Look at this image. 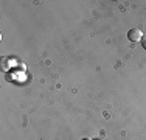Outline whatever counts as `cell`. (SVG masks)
Listing matches in <instances>:
<instances>
[{"mask_svg": "<svg viewBox=\"0 0 146 140\" xmlns=\"http://www.w3.org/2000/svg\"><path fill=\"white\" fill-rule=\"evenodd\" d=\"M141 47L146 50V36H143V39H141Z\"/></svg>", "mask_w": 146, "mask_h": 140, "instance_id": "7a4b0ae2", "label": "cell"}, {"mask_svg": "<svg viewBox=\"0 0 146 140\" xmlns=\"http://www.w3.org/2000/svg\"><path fill=\"white\" fill-rule=\"evenodd\" d=\"M127 39L131 42H141L143 33H141L140 28H132V30H129V33H127Z\"/></svg>", "mask_w": 146, "mask_h": 140, "instance_id": "6da1fadb", "label": "cell"}]
</instances>
